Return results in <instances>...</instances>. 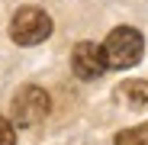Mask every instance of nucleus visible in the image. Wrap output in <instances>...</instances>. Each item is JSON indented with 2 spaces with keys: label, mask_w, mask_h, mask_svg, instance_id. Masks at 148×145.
<instances>
[{
  "label": "nucleus",
  "mask_w": 148,
  "mask_h": 145,
  "mask_svg": "<svg viewBox=\"0 0 148 145\" xmlns=\"http://www.w3.org/2000/svg\"><path fill=\"white\" fill-rule=\"evenodd\" d=\"M142 52H145V39L132 26L113 29L110 39L103 42V55H106V65L110 68H132V65H138Z\"/></svg>",
  "instance_id": "1"
},
{
  "label": "nucleus",
  "mask_w": 148,
  "mask_h": 145,
  "mask_svg": "<svg viewBox=\"0 0 148 145\" xmlns=\"http://www.w3.org/2000/svg\"><path fill=\"white\" fill-rule=\"evenodd\" d=\"M52 36V16L39 7H19L10 19V39L16 45H39Z\"/></svg>",
  "instance_id": "2"
},
{
  "label": "nucleus",
  "mask_w": 148,
  "mask_h": 145,
  "mask_svg": "<svg viewBox=\"0 0 148 145\" xmlns=\"http://www.w3.org/2000/svg\"><path fill=\"white\" fill-rule=\"evenodd\" d=\"M71 68H74V74L84 78V81L100 78L103 71L110 68V65H106V55H103V45H97V42H81V45L71 52Z\"/></svg>",
  "instance_id": "4"
},
{
  "label": "nucleus",
  "mask_w": 148,
  "mask_h": 145,
  "mask_svg": "<svg viewBox=\"0 0 148 145\" xmlns=\"http://www.w3.org/2000/svg\"><path fill=\"white\" fill-rule=\"evenodd\" d=\"M113 145H148V123L132 126V129H122Z\"/></svg>",
  "instance_id": "6"
},
{
  "label": "nucleus",
  "mask_w": 148,
  "mask_h": 145,
  "mask_svg": "<svg viewBox=\"0 0 148 145\" xmlns=\"http://www.w3.org/2000/svg\"><path fill=\"white\" fill-rule=\"evenodd\" d=\"M48 110H52V97H48L42 87H36V84L23 87L13 97V123L23 126V129L42 123V119L48 116Z\"/></svg>",
  "instance_id": "3"
},
{
  "label": "nucleus",
  "mask_w": 148,
  "mask_h": 145,
  "mask_svg": "<svg viewBox=\"0 0 148 145\" xmlns=\"http://www.w3.org/2000/svg\"><path fill=\"white\" fill-rule=\"evenodd\" d=\"M0 145H16V135H13V126L7 116H0Z\"/></svg>",
  "instance_id": "7"
},
{
  "label": "nucleus",
  "mask_w": 148,
  "mask_h": 145,
  "mask_svg": "<svg viewBox=\"0 0 148 145\" xmlns=\"http://www.w3.org/2000/svg\"><path fill=\"white\" fill-rule=\"evenodd\" d=\"M119 97L126 100L132 110H142L148 103V81H126L119 87Z\"/></svg>",
  "instance_id": "5"
}]
</instances>
